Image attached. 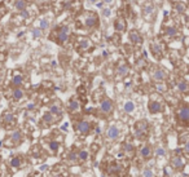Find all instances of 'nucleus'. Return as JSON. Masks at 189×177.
<instances>
[{
    "label": "nucleus",
    "instance_id": "nucleus-1",
    "mask_svg": "<svg viewBox=\"0 0 189 177\" xmlns=\"http://www.w3.org/2000/svg\"><path fill=\"white\" fill-rule=\"evenodd\" d=\"M78 23H79L80 27L83 29H97L100 26V18L99 14L96 12H92V10H84L79 14L78 17Z\"/></svg>",
    "mask_w": 189,
    "mask_h": 177
},
{
    "label": "nucleus",
    "instance_id": "nucleus-2",
    "mask_svg": "<svg viewBox=\"0 0 189 177\" xmlns=\"http://www.w3.org/2000/svg\"><path fill=\"white\" fill-rule=\"evenodd\" d=\"M69 36H70V29L69 26H58L53 30V32L51 34V40H53L54 43L60 44V45H63L69 41Z\"/></svg>",
    "mask_w": 189,
    "mask_h": 177
},
{
    "label": "nucleus",
    "instance_id": "nucleus-3",
    "mask_svg": "<svg viewBox=\"0 0 189 177\" xmlns=\"http://www.w3.org/2000/svg\"><path fill=\"white\" fill-rule=\"evenodd\" d=\"M133 134L137 140L144 141L146 140L149 134V123L146 120H139L133 126Z\"/></svg>",
    "mask_w": 189,
    "mask_h": 177
},
{
    "label": "nucleus",
    "instance_id": "nucleus-4",
    "mask_svg": "<svg viewBox=\"0 0 189 177\" xmlns=\"http://www.w3.org/2000/svg\"><path fill=\"white\" fill-rule=\"evenodd\" d=\"M21 142H22V133L16 129V131L10 132L7 136V138L4 141V145L7 148H14V146H18Z\"/></svg>",
    "mask_w": 189,
    "mask_h": 177
},
{
    "label": "nucleus",
    "instance_id": "nucleus-5",
    "mask_svg": "<svg viewBox=\"0 0 189 177\" xmlns=\"http://www.w3.org/2000/svg\"><path fill=\"white\" fill-rule=\"evenodd\" d=\"M176 119L181 126H189V106L183 105L176 110Z\"/></svg>",
    "mask_w": 189,
    "mask_h": 177
},
{
    "label": "nucleus",
    "instance_id": "nucleus-6",
    "mask_svg": "<svg viewBox=\"0 0 189 177\" xmlns=\"http://www.w3.org/2000/svg\"><path fill=\"white\" fill-rule=\"evenodd\" d=\"M157 98H155V95H153L150 97V101H149V105H148V109H149V111H150V114H158V113L163 111L162 101H161V99H157Z\"/></svg>",
    "mask_w": 189,
    "mask_h": 177
},
{
    "label": "nucleus",
    "instance_id": "nucleus-7",
    "mask_svg": "<svg viewBox=\"0 0 189 177\" xmlns=\"http://www.w3.org/2000/svg\"><path fill=\"white\" fill-rule=\"evenodd\" d=\"M75 131H77L78 134H80V136H87V134L91 132V123L88 120H84V119L77 121Z\"/></svg>",
    "mask_w": 189,
    "mask_h": 177
},
{
    "label": "nucleus",
    "instance_id": "nucleus-8",
    "mask_svg": "<svg viewBox=\"0 0 189 177\" xmlns=\"http://www.w3.org/2000/svg\"><path fill=\"white\" fill-rule=\"evenodd\" d=\"M99 110L101 114L104 115H109L113 113V102L110 101L108 97H104L100 101V105H99Z\"/></svg>",
    "mask_w": 189,
    "mask_h": 177
},
{
    "label": "nucleus",
    "instance_id": "nucleus-9",
    "mask_svg": "<svg viewBox=\"0 0 189 177\" xmlns=\"http://www.w3.org/2000/svg\"><path fill=\"white\" fill-rule=\"evenodd\" d=\"M16 123H17V118H16L14 114L8 113V111L3 114V126H4L7 129H10L12 127H14Z\"/></svg>",
    "mask_w": 189,
    "mask_h": 177
},
{
    "label": "nucleus",
    "instance_id": "nucleus-10",
    "mask_svg": "<svg viewBox=\"0 0 189 177\" xmlns=\"http://www.w3.org/2000/svg\"><path fill=\"white\" fill-rule=\"evenodd\" d=\"M150 74H152L153 80H155L157 83H162L163 80L167 78V74H166V71L163 70V69H161V67H154L150 71Z\"/></svg>",
    "mask_w": 189,
    "mask_h": 177
},
{
    "label": "nucleus",
    "instance_id": "nucleus-11",
    "mask_svg": "<svg viewBox=\"0 0 189 177\" xmlns=\"http://www.w3.org/2000/svg\"><path fill=\"white\" fill-rule=\"evenodd\" d=\"M150 51L153 53V56L155 57L157 60H161L163 57V48L158 41H150Z\"/></svg>",
    "mask_w": 189,
    "mask_h": 177
},
{
    "label": "nucleus",
    "instance_id": "nucleus-12",
    "mask_svg": "<svg viewBox=\"0 0 189 177\" xmlns=\"http://www.w3.org/2000/svg\"><path fill=\"white\" fill-rule=\"evenodd\" d=\"M162 35L166 38V39H174V38H176L177 35H179V30H177V27L175 26H168V27H165V29L162 30Z\"/></svg>",
    "mask_w": 189,
    "mask_h": 177
},
{
    "label": "nucleus",
    "instance_id": "nucleus-13",
    "mask_svg": "<svg viewBox=\"0 0 189 177\" xmlns=\"http://www.w3.org/2000/svg\"><path fill=\"white\" fill-rule=\"evenodd\" d=\"M68 111L70 113V114H78V113L80 111V104L79 101H78L77 98L71 97L69 99L68 102Z\"/></svg>",
    "mask_w": 189,
    "mask_h": 177
},
{
    "label": "nucleus",
    "instance_id": "nucleus-14",
    "mask_svg": "<svg viewBox=\"0 0 189 177\" xmlns=\"http://www.w3.org/2000/svg\"><path fill=\"white\" fill-rule=\"evenodd\" d=\"M75 47H77V49L79 52L87 51V49H90V47H91V41H90L88 38H78Z\"/></svg>",
    "mask_w": 189,
    "mask_h": 177
},
{
    "label": "nucleus",
    "instance_id": "nucleus-15",
    "mask_svg": "<svg viewBox=\"0 0 189 177\" xmlns=\"http://www.w3.org/2000/svg\"><path fill=\"white\" fill-rule=\"evenodd\" d=\"M128 39L131 40V43L135 44V45H141V44H143V36L140 35V32H139L137 30H131V31H130Z\"/></svg>",
    "mask_w": 189,
    "mask_h": 177
},
{
    "label": "nucleus",
    "instance_id": "nucleus-16",
    "mask_svg": "<svg viewBox=\"0 0 189 177\" xmlns=\"http://www.w3.org/2000/svg\"><path fill=\"white\" fill-rule=\"evenodd\" d=\"M114 29H115V31H118V32H123L124 30L127 29L126 20H124L123 17L115 18V21H114Z\"/></svg>",
    "mask_w": 189,
    "mask_h": 177
},
{
    "label": "nucleus",
    "instance_id": "nucleus-17",
    "mask_svg": "<svg viewBox=\"0 0 189 177\" xmlns=\"http://www.w3.org/2000/svg\"><path fill=\"white\" fill-rule=\"evenodd\" d=\"M10 97H12V99H14V101H21L25 97V91L21 87L13 88L12 92H10Z\"/></svg>",
    "mask_w": 189,
    "mask_h": 177
},
{
    "label": "nucleus",
    "instance_id": "nucleus-18",
    "mask_svg": "<svg viewBox=\"0 0 189 177\" xmlns=\"http://www.w3.org/2000/svg\"><path fill=\"white\" fill-rule=\"evenodd\" d=\"M22 84H23V75L16 71L14 75L12 76V80H10V87H13V88L21 87Z\"/></svg>",
    "mask_w": 189,
    "mask_h": 177
},
{
    "label": "nucleus",
    "instance_id": "nucleus-19",
    "mask_svg": "<svg viewBox=\"0 0 189 177\" xmlns=\"http://www.w3.org/2000/svg\"><path fill=\"white\" fill-rule=\"evenodd\" d=\"M122 149H123V153L126 154V155H128V156H133L135 155V151H136V149H135V146L132 145L130 141H126V142H123V145H122Z\"/></svg>",
    "mask_w": 189,
    "mask_h": 177
},
{
    "label": "nucleus",
    "instance_id": "nucleus-20",
    "mask_svg": "<svg viewBox=\"0 0 189 177\" xmlns=\"http://www.w3.org/2000/svg\"><path fill=\"white\" fill-rule=\"evenodd\" d=\"M56 120H57V118L54 117L51 111L46 113V114L43 115V118H41V123H43L44 126H51V124L56 123Z\"/></svg>",
    "mask_w": 189,
    "mask_h": 177
},
{
    "label": "nucleus",
    "instance_id": "nucleus-21",
    "mask_svg": "<svg viewBox=\"0 0 189 177\" xmlns=\"http://www.w3.org/2000/svg\"><path fill=\"white\" fill-rule=\"evenodd\" d=\"M140 155L143 159H149L153 155V150L150 145H143L140 148Z\"/></svg>",
    "mask_w": 189,
    "mask_h": 177
},
{
    "label": "nucleus",
    "instance_id": "nucleus-22",
    "mask_svg": "<svg viewBox=\"0 0 189 177\" xmlns=\"http://www.w3.org/2000/svg\"><path fill=\"white\" fill-rule=\"evenodd\" d=\"M119 128L117 126H110L109 127V129H108V132H106V136L108 138H110V140H115V138H118L119 137Z\"/></svg>",
    "mask_w": 189,
    "mask_h": 177
},
{
    "label": "nucleus",
    "instance_id": "nucleus-23",
    "mask_svg": "<svg viewBox=\"0 0 189 177\" xmlns=\"http://www.w3.org/2000/svg\"><path fill=\"white\" fill-rule=\"evenodd\" d=\"M176 87H177V89H179L181 93H189V84H188L187 80L179 79L176 82Z\"/></svg>",
    "mask_w": 189,
    "mask_h": 177
},
{
    "label": "nucleus",
    "instance_id": "nucleus-24",
    "mask_svg": "<svg viewBox=\"0 0 189 177\" xmlns=\"http://www.w3.org/2000/svg\"><path fill=\"white\" fill-rule=\"evenodd\" d=\"M171 165L175 168V169L180 171V169L184 168V160H183L180 156H174L171 159Z\"/></svg>",
    "mask_w": 189,
    "mask_h": 177
},
{
    "label": "nucleus",
    "instance_id": "nucleus-25",
    "mask_svg": "<svg viewBox=\"0 0 189 177\" xmlns=\"http://www.w3.org/2000/svg\"><path fill=\"white\" fill-rule=\"evenodd\" d=\"M9 165L12 168H14V169H17V168L22 167V165H23V158H21V156L12 158V159H10V162H9Z\"/></svg>",
    "mask_w": 189,
    "mask_h": 177
},
{
    "label": "nucleus",
    "instance_id": "nucleus-26",
    "mask_svg": "<svg viewBox=\"0 0 189 177\" xmlns=\"http://www.w3.org/2000/svg\"><path fill=\"white\" fill-rule=\"evenodd\" d=\"M49 111H51L52 114H53L57 119L61 118V117H62V114H63V110L61 109V106H60V105H57V104L52 105V106H51V110H49Z\"/></svg>",
    "mask_w": 189,
    "mask_h": 177
},
{
    "label": "nucleus",
    "instance_id": "nucleus-27",
    "mask_svg": "<svg viewBox=\"0 0 189 177\" xmlns=\"http://www.w3.org/2000/svg\"><path fill=\"white\" fill-rule=\"evenodd\" d=\"M128 71H130V67L126 62H122L121 65L118 66V75L119 76H126L127 74H128Z\"/></svg>",
    "mask_w": 189,
    "mask_h": 177
},
{
    "label": "nucleus",
    "instance_id": "nucleus-28",
    "mask_svg": "<svg viewBox=\"0 0 189 177\" xmlns=\"http://www.w3.org/2000/svg\"><path fill=\"white\" fill-rule=\"evenodd\" d=\"M14 8H16V10L21 12V10H23V9H26L27 8V1L26 0H16L14 1Z\"/></svg>",
    "mask_w": 189,
    "mask_h": 177
},
{
    "label": "nucleus",
    "instance_id": "nucleus-29",
    "mask_svg": "<svg viewBox=\"0 0 189 177\" xmlns=\"http://www.w3.org/2000/svg\"><path fill=\"white\" fill-rule=\"evenodd\" d=\"M175 10H176L177 13H180V14H183V13L187 10V5L184 4L183 1H177V3H175Z\"/></svg>",
    "mask_w": 189,
    "mask_h": 177
},
{
    "label": "nucleus",
    "instance_id": "nucleus-30",
    "mask_svg": "<svg viewBox=\"0 0 189 177\" xmlns=\"http://www.w3.org/2000/svg\"><path fill=\"white\" fill-rule=\"evenodd\" d=\"M124 111L126 113H132L133 110H135V104H133L132 101H127L124 102Z\"/></svg>",
    "mask_w": 189,
    "mask_h": 177
},
{
    "label": "nucleus",
    "instance_id": "nucleus-31",
    "mask_svg": "<svg viewBox=\"0 0 189 177\" xmlns=\"http://www.w3.org/2000/svg\"><path fill=\"white\" fill-rule=\"evenodd\" d=\"M68 159L70 160V163H78V162H79V159H78V153H75L74 150L70 151V153H69Z\"/></svg>",
    "mask_w": 189,
    "mask_h": 177
},
{
    "label": "nucleus",
    "instance_id": "nucleus-32",
    "mask_svg": "<svg viewBox=\"0 0 189 177\" xmlns=\"http://www.w3.org/2000/svg\"><path fill=\"white\" fill-rule=\"evenodd\" d=\"M87 158H88L87 150H80L79 153H78V159H79V162H84V160H87Z\"/></svg>",
    "mask_w": 189,
    "mask_h": 177
},
{
    "label": "nucleus",
    "instance_id": "nucleus-33",
    "mask_svg": "<svg viewBox=\"0 0 189 177\" xmlns=\"http://www.w3.org/2000/svg\"><path fill=\"white\" fill-rule=\"evenodd\" d=\"M49 29V21L47 20V18H43V20H40V30L41 31H46V30Z\"/></svg>",
    "mask_w": 189,
    "mask_h": 177
},
{
    "label": "nucleus",
    "instance_id": "nucleus-34",
    "mask_svg": "<svg viewBox=\"0 0 189 177\" xmlns=\"http://www.w3.org/2000/svg\"><path fill=\"white\" fill-rule=\"evenodd\" d=\"M49 149H51V150L56 154L58 151V149H60V143H58L57 141H51V142H49Z\"/></svg>",
    "mask_w": 189,
    "mask_h": 177
},
{
    "label": "nucleus",
    "instance_id": "nucleus-35",
    "mask_svg": "<svg viewBox=\"0 0 189 177\" xmlns=\"http://www.w3.org/2000/svg\"><path fill=\"white\" fill-rule=\"evenodd\" d=\"M154 12V5L153 4H146L145 8H144V13L145 14H150V13Z\"/></svg>",
    "mask_w": 189,
    "mask_h": 177
},
{
    "label": "nucleus",
    "instance_id": "nucleus-36",
    "mask_svg": "<svg viewBox=\"0 0 189 177\" xmlns=\"http://www.w3.org/2000/svg\"><path fill=\"white\" fill-rule=\"evenodd\" d=\"M41 35V30L40 29H34L32 30V36L34 38H38V36H40Z\"/></svg>",
    "mask_w": 189,
    "mask_h": 177
},
{
    "label": "nucleus",
    "instance_id": "nucleus-37",
    "mask_svg": "<svg viewBox=\"0 0 189 177\" xmlns=\"http://www.w3.org/2000/svg\"><path fill=\"white\" fill-rule=\"evenodd\" d=\"M102 14H104L105 17H109V16L112 14V12H110L109 8H104V9H102Z\"/></svg>",
    "mask_w": 189,
    "mask_h": 177
},
{
    "label": "nucleus",
    "instance_id": "nucleus-38",
    "mask_svg": "<svg viewBox=\"0 0 189 177\" xmlns=\"http://www.w3.org/2000/svg\"><path fill=\"white\" fill-rule=\"evenodd\" d=\"M144 177H153L152 171H150V169H146V171H144Z\"/></svg>",
    "mask_w": 189,
    "mask_h": 177
},
{
    "label": "nucleus",
    "instance_id": "nucleus-39",
    "mask_svg": "<svg viewBox=\"0 0 189 177\" xmlns=\"http://www.w3.org/2000/svg\"><path fill=\"white\" fill-rule=\"evenodd\" d=\"M155 88H157L159 92H163V89H165V85H162V84H157L155 85Z\"/></svg>",
    "mask_w": 189,
    "mask_h": 177
},
{
    "label": "nucleus",
    "instance_id": "nucleus-40",
    "mask_svg": "<svg viewBox=\"0 0 189 177\" xmlns=\"http://www.w3.org/2000/svg\"><path fill=\"white\" fill-rule=\"evenodd\" d=\"M157 154H158V155H163V154H165V150H163L162 148H159V149L157 150Z\"/></svg>",
    "mask_w": 189,
    "mask_h": 177
},
{
    "label": "nucleus",
    "instance_id": "nucleus-41",
    "mask_svg": "<svg viewBox=\"0 0 189 177\" xmlns=\"http://www.w3.org/2000/svg\"><path fill=\"white\" fill-rule=\"evenodd\" d=\"M184 150H185V153H187V154H189V141H187V143H185Z\"/></svg>",
    "mask_w": 189,
    "mask_h": 177
},
{
    "label": "nucleus",
    "instance_id": "nucleus-42",
    "mask_svg": "<svg viewBox=\"0 0 189 177\" xmlns=\"http://www.w3.org/2000/svg\"><path fill=\"white\" fill-rule=\"evenodd\" d=\"M102 1H104L105 4H112V3L114 1V0H102Z\"/></svg>",
    "mask_w": 189,
    "mask_h": 177
},
{
    "label": "nucleus",
    "instance_id": "nucleus-43",
    "mask_svg": "<svg viewBox=\"0 0 189 177\" xmlns=\"http://www.w3.org/2000/svg\"><path fill=\"white\" fill-rule=\"evenodd\" d=\"M3 78H4V74H3L1 71H0V83L3 82Z\"/></svg>",
    "mask_w": 189,
    "mask_h": 177
},
{
    "label": "nucleus",
    "instance_id": "nucleus-44",
    "mask_svg": "<svg viewBox=\"0 0 189 177\" xmlns=\"http://www.w3.org/2000/svg\"><path fill=\"white\" fill-rule=\"evenodd\" d=\"M88 1H90V3H91V4H94V3H96V1H97V0H88Z\"/></svg>",
    "mask_w": 189,
    "mask_h": 177
},
{
    "label": "nucleus",
    "instance_id": "nucleus-45",
    "mask_svg": "<svg viewBox=\"0 0 189 177\" xmlns=\"http://www.w3.org/2000/svg\"><path fill=\"white\" fill-rule=\"evenodd\" d=\"M60 1H63V3H68L69 0H60Z\"/></svg>",
    "mask_w": 189,
    "mask_h": 177
}]
</instances>
